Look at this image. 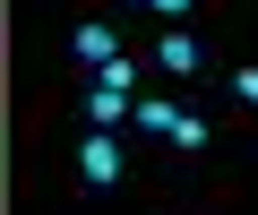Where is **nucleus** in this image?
<instances>
[{
    "label": "nucleus",
    "mask_w": 258,
    "mask_h": 215,
    "mask_svg": "<svg viewBox=\"0 0 258 215\" xmlns=\"http://www.w3.org/2000/svg\"><path fill=\"white\" fill-rule=\"evenodd\" d=\"M232 95H241V103H258V60H249V69H232Z\"/></svg>",
    "instance_id": "obj_8"
},
{
    "label": "nucleus",
    "mask_w": 258,
    "mask_h": 215,
    "mask_svg": "<svg viewBox=\"0 0 258 215\" xmlns=\"http://www.w3.org/2000/svg\"><path fill=\"white\" fill-rule=\"evenodd\" d=\"M120 172H129V164H120L112 129H86V138H78V189H95V198H103V189H120Z\"/></svg>",
    "instance_id": "obj_1"
},
{
    "label": "nucleus",
    "mask_w": 258,
    "mask_h": 215,
    "mask_svg": "<svg viewBox=\"0 0 258 215\" xmlns=\"http://www.w3.org/2000/svg\"><path fill=\"white\" fill-rule=\"evenodd\" d=\"M78 112H86V129H120L129 112H138V95H120V86H103V78H95V86H86V103H78Z\"/></svg>",
    "instance_id": "obj_2"
},
{
    "label": "nucleus",
    "mask_w": 258,
    "mask_h": 215,
    "mask_svg": "<svg viewBox=\"0 0 258 215\" xmlns=\"http://www.w3.org/2000/svg\"><path fill=\"white\" fill-rule=\"evenodd\" d=\"M207 138H215V129H207L198 112H181V121H172V147H181V155H207Z\"/></svg>",
    "instance_id": "obj_6"
},
{
    "label": "nucleus",
    "mask_w": 258,
    "mask_h": 215,
    "mask_svg": "<svg viewBox=\"0 0 258 215\" xmlns=\"http://www.w3.org/2000/svg\"><path fill=\"white\" fill-rule=\"evenodd\" d=\"M69 52H78V60H86V69H103V60H120V35H112V26H95V18H86V26H78V35H69Z\"/></svg>",
    "instance_id": "obj_4"
},
{
    "label": "nucleus",
    "mask_w": 258,
    "mask_h": 215,
    "mask_svg": "<svg viewBox=\"0 0 258 215\" xmlns=\"http://www.w3.org/2000/svg\"><path fill=\"white\" fill-rule=\"evenodd\" d=\"M129 121H147L155 138H172V121H181V103H164V95H138V112H129Z\"/></svg>",
    "instance_id": "obj_5"
},
{
    "label": "nucleus",
    "mask_w": 258,
    "mask_h": 215,
    "mask_svg": "<svg viewBox=\"0 0 258 215\" xmlns=\"http://www.w3.org/2000/svg\"><path fill=\"white\" fill-rule=\"evenodd\" d=\"M198 69H207L198 35H189V26H164V78H198Z\"/></svg>",
    "instance_id": "obj_3"
},
{
    "label": "nucleus",
    "mask_w": 258,
    "mask_h": 215,
    "mask_svg": "<svg viewBox=\"0 0 258 215\" xmlns=\"http://www.w3.org/2000/svg\"><path fill=\"white\" fill-rule=\"evenodd\" d=\"M147 9H155V18H164V26H181V18H189V9H198V0H147Z\"/></svg>",
    "instance_id": "obj_7"
}]
</instances>
